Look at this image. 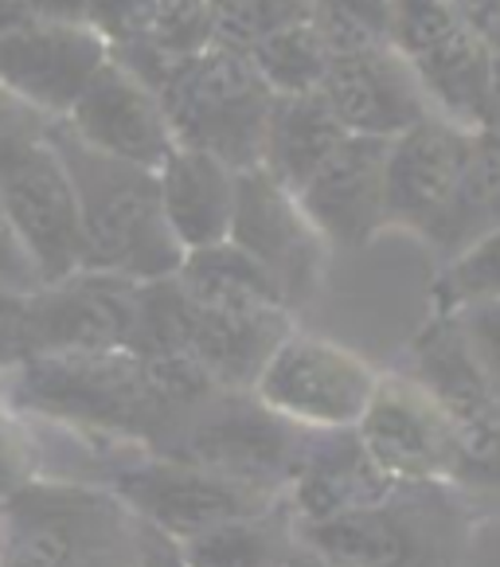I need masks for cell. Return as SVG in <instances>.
<instances>
[{"label":"cell","mask_w":500,"mask_h":567,"mask_svg":"<svg viewBox=\"0 0 500 567\" xmlns=\"http://www.w3.org/2000/svg\"><path fill=\"white\" fill-rule=\"evenodd\" d=\"M173 278L188 298V306L204 309V313H274V309H290L278 293L274 278L231 239L216 243V247L188 250Z\"/></svg>","instance_id":"ffe728a7"},{"label":"cell","mask_w":500,"mask_h":567,"mask_svg":"<svg viewBox=\"0 0 500 567\" xmlns=\"http://www.w3.org/2000/svg\"><path fill=\"white\" fill-rule=\"evenodd\" d=\"M28 17H35L32 0H0V32L20 24V20H28Z\"/></svg>","instance_id":"8d00e7d4"},{"label":"cell","mask_w":500,"mask_h":567,"mask_svg":"<svg viewBox=\"0 0 500 567\" xmlns=\"http://www.w3.org/2000/svg\"><path fill=\"white\" fill-rule=\"evenodd\" d=\"M110 489L129 509V517L145 520L173 540L200 536L223 520L247 517V513H259L282 501V493L235 482V477L200 466V462L149 451L125 462L110 477Z\"/></svg>","instance_id":"8992f818"},{"label":"cell","mask_w":500,"mask_h":567,"mask_svg":"<svg viewBox=\"0 0 500 567\" xmlns=\"http://www.w3.org/2000/svg\"><path fill=\"white\" fill-rule=\"evenodd\" d=\"M352 431L392 482L454 485V474H458L454 426L442 403L410 372H379V384Z\"/></svg>","instance_id":"9c48e42d"},{"label":"cell","mask_w":500,"mask_h":567,"mask_svg":"<svg viewBox=\"0 0 500 567\" xmlns=\"http://www.w3.org/2000/svg\"><path fill=\"white\" fill-rule=\"evenodd\" d=\"M157 94L180 145L216 153L239 173L262 161V134L274 94L254 75L247 55L208 43L180 59Z\"/></svg>","instance_id":"3957f363"},{"label":"cell","mask_w":500,"mask_h":567,"mask_svg":"<svg viewBox=\"0 0 500 567\" xmlns=\"http://www.w3.org/2000/svg\"><path fill=\"white\" fill-rule=\"evenodd\" d=\"M51 142L67 161L83 219V270L157 282L173 278L184 250L160 216L153 168L125 165L79 145L63 125L51 122Z\"/></svg>","instance_id":"7a4b0ae2"},{"label":"cell","mask_w":500,"mask_h":567,"mask_svg":"<svg viewBox=\"0 0 500 567\" xmlns=\"http://www.w3.org/2000/svg\"><path fill=\"white\" fill-rule=\"evenodd\" d=\"M313 24L329 51H364L392 43V0H313Z\"/></svg>","instance_id":"4316f807"},{"label":"cell","mask_w":500,"mask_h":567,"mask_svg":"<svg viewBox=\"0 0 500 567\" xmlns=\"http://www.w3.org/2000/svg\"><path fill=\"white\" fill-rule=\"evenodd\" d=\"M4 544H9V525H4V513H0V564H4Z\"/></svg>","instance_id":"ab89813d"},{"label":"cell","mask_w":500,"mask_h":567,"mask_svg":"<svg viewBox=\"0 0 500 567\" xmlns=\"http://www.w3.org/2000/svg\"><path fill=\"white\" fill-rule=\"evenodd\" d=\"M32 477V458H28V439L20 411L9 403L4 388H0V501L9 497L12 489Z\"/></svg>","instance_id":"f546056e"},{"label":"cell","mask_w":500,"mask_h":567,"mask_svg":"<svg viewBox=\"0 0 500 567\" xmlns=\"http://www.w3.org/2000/svg\"><path fill=\"white\" fill-rule=\"evenodd\" d=\"M305 439L309 431L278 419L250 392H219L157 454H176V458L219 470L235 482L285 493Z\"/></svg>","instance_id":"52a82bcc"},{"label":"cell","mask_w":500,"mask_h":567,"mask_svg":"<svg viewBox=\"0 0 500 567\" xmlns=\"http://www.w3.org/2000/svg\"><path fill=\"white\" fill-rule=\"evenodd\" d=\"M55 125H63L86 150L142 168H157L176 145L160 94L114 55L94 71Z\"/></svg>","instance_id":"5bb4252c"},{"label":"cell","mask_w":500,"mask_h":567,"mask_svg":"<svg viewBox=\"0 0 500 567\" xmlns=\"http://www.w3.org/2000/svg\"><path fill=\"white\" fill-rule=\"evenodd\" d=\"M153 12L157 0H86L83 20L106 40L110 51H117L149 35Z\"/></svg>","instance_id":"f1b7e54d"},{"label":"cell","mask_w":500,"mask_h":567,"mask_svg":"<svg viewBox=\"0 0 500 567\" xmlns=\"http://www.w3.org/2000/svg\"><path fill=\"white\" fill-rule=\"evenodd\" d=\"M454 4H458L461 17H466L485 40L500 28V0H454Z\"/></svg>","instance_id":"d590c367"},{"label":"cell","mask_w":500,"mask_h":567,"mask_svg":"<svg viewBox=\"0 0 500 567\" xmlns=\"http://www.w3.org/2000/svg\"><path fill=\"white\" fill-rule=\"evenodd\" d=\"M500 224V130H473L466 168L458 176L454 200L446 208V219L434 235V250L454 255L466 247L473 235Z\"/></svg>","instance_id":"603a6c76"},{"label":"cell","mask_w":500,"mask_h":567,"mask_svg":"<svg viewBox=\"0 0 500 567\" xmlns=\"http://www.w3.org/2000/svg\"><path fill=\"white\" fill-rule=\"evenodd\" d=\"M492 130H500V63H497V106H492Z\"/></svg>","instance_id":"f35d334b"},{"label":"cell","mask_w":500,"mask_h":567,"mask_svg":"<svg viewBox=\"0 0 500 567\" xmlns=\"http://www.w3.org/2000/svg\"><path fill=\"white\" fill-rule=\"evenodd\" d=\"M75 567H134V525L125 528L122 536L91 548Z\"/></svg>","instance_id":"e575fe53"},{"label":"cell","mask_w":500,"mask_h":567,"mask_svg":"<svg viewBox=\"0 0 500 567\" xmlns=\"http://www.w3.org/2000/svg\"><path fill=\"white\" fill-rule=\"evenodd\" d=\"M313 17V0H211V43L247 55L267 35Z\"/></svg>","instance_id":"484cf974"},{"label":"cell","mask_w":500,"mask_h":567,"mask_svg":"<svg viewBox=\"0 0 500 567\" xmlns=\"http://www.w3.org/2000/svg\"><path fill=\"white\" fill-rule=\"evenodd\" d=\"M227 239L247 250L270 278L285 306L298 313L317 298L329 270V243L309 224L293 193L259 165L239 173V193H235V219Z\"/></svg>","instance_id":"ba28073f"},{"label":"cell","mask_w":500,"mask_h":567,"mask_svg":"<svg viewBox=\"0 0 500 567\" xmlns=\"http://www.w3.org/2000/svg\"><path fill=\"white\" fill-rule=\"evenodd\" d=\"M298 525L285 497L259 513L231 517L208 533L180 540L188 567H285L298 556Z\"/></svg>","instance_id":"7402d4cb"},{"label":"cell","mask_w":500,"mask_h":567,"mask_svg":"<svg viewBox=\"0 0 500 567\" xmlns=\"http://www.w3.org/2000/svg\"><path fill=\"white\" fill-rule=\"evenodd\" d=\"M106 59V40L86 20L28 17L0 32V86L59 122Z\"/></svg>","instance_id":"30bf717a"},{"label":"cell","mask_w":500,"mask_h":567,"mask_svg":"<svg viewBox=\"0 0 500 567\" xmlns=\"http://www.w3.org/2000/svg\"><path fill=\"white\" fill-rule=\"evenodd\" d=\"M0 286L12 293H35L43 286L32 267V259H28L24 243H20L17 231H12L4 208H0Z\"/></svg>","instance_id":"1f68e13d"},{"label":"cell","mask_w":500,"mask_h":567,"mask_svg":"<svg viewBox=\"0 0 500 567\" xmlns=\"http://www.w3.org/2000/svg\"><path fill=\"white\" fill-rule=\"evenodd\" d=\"M0 208L17 239L24 243L43 286L83 270V219H79L75 181L51 134L32 157L20 161L0 181Z\"/></svg>","instance_id":"8fae6325"},{"label":"cell","mask_w":500,"mask_h":567,"mask_svg":"<svg viewBox=\"0 0 500 567\" xmlns=\"http://www.w3.org/2000/svg\"><path fill=\"white\" fill-rule=\"evenodd\" d=\"M9 544L0 567H75L98 544L134 525L110 485L28 477L0 501Z\"/></svg>","instance_id":"5b68a950"},{"label":"cell","mask_w":500,"mask_h":567,"mask_svg":"<svg viewBox=\"0 0 500 567\" xmlns=\"http://www.w3.org/2000/svg\"><path fill=\"white\" fill-rule=\"evenodd\" d=\"M188 301V298H184ZM293 329L290 309L274 313H204L188 306L184 352L211 375L219 392H250L254 375Z\"/></svg>","instance_id":"d6986e66"},{"label":"cell","mask_w":500,"mask_h":567,"mask_svg":"<svg viewBox=\"0 0 500 567\" xmlns=\"http://www.w3.org/2000/svg\"><path fill=\"white\" fill-rule=\"evenodd\" d=\"M379 384V368L333 337L293 326L278 341L250 395L301 431H352Z\"/></svg>","instance_id":"277c9868"},{"label":"cell","mask_w":500,"mask_h":567,"mask_svg":"<svg viewBox=\"0 0 500 567\" xmlns=\"http://www.w3.org/2000/svg\"><path fill=\"white\" fill-rule=\"evenodd\" d=\"M285 567H333V564H325V559H317V556H313V551L298 548V556H293Z\"/></svg>","instance_id":"74e56055"},{"label":"cell","mask_w":500,"mask_h":567,"mask_svg":"<svg viewBox=\"0 0 500 567\" xmlns=\"http://www.w3.org/2000/svg\"><path fill=\"white\" fill-rule=\"evenodd\" d=\"M134 567H188L184 564L180 540L157 533L153 525L134 517Z\"/></svg>","instance_id":"836d02e7"},{"label":"cell","mask_w":500,"mask_h":567,"mask_svg":"<svg viewBox=\"0 0 500 567\" xmlns=\"http://www.w3.org/2000/svg\"><path fill=\"white\" fill-rule=\"evenodd\" d=\"M153 176H157L160 216L184 255L216 247L231 235L239 168H231L208 150L176 142L168 157L153 168Z\"/></svg>","instance_id":"ac0fdd59"},{"label":"cell","mask_w":500,"mask_h":567,"mask_svg":"<svg viewBox=\"0 0 500 567\" xmlns=\"http://www.w3.org/2000/svg\"><path fill=\"white\" fill-rule=\"evenodd\" d=\"M28 293L0 286V372L28 357Z\"/></svg>","instance_id":"d6a6232c"},{"label":"cell","mask_w":500,"mask_h":567,"mask_svg":"<svg viewBox=\"0 0 500 567\" xmlns=\"http://www.w3.org/2000/svg\"><path fill=\"white\" fill-rule=\"evenodd\" d=\"M473 130L430 114L403 134L387 137L384 161V227L410 231L434 247L458 176L466 168Z\"/></svg>","instance_id":"7c38bea8"},{"label":"cell","mask_w":500,"mask_h":567,"mask_svg":"<svg viewBox=\"0 0 500 567\" xmlns=\"http://www.w3.org/2000/svg\"><path fill=\"white\" fill-rule=\"evenodd\" d=\"M473 525V501L458 485L395 482L364 509L298 525V540L333 567H461Z\"/></svg>","instance_id":"6da1fadb"},{"label":"cell","mask_w":500,"mask_h":567,"mask_svg":"<svg viewBox=\"0 0 500 567\" xmlns=\"http://www.w3.org/2000/svg\"><path fill=\"white\" fill-rule=\"evenodd\" d=\"M142 282L75 270L28 293V352H114L134 344Z\"/></svg>","instance_id":"4fadbf2b"},{"label":"cell","mask_w":500,"mask_h":567,"mask_svg":"<svg viewBox=\"0 0 500 567\" xmlns=\"http://www.w3.org/2000/svg\"><path fill=\"white\" fill-rule=\"evenodd\" d=\"M454 318L461 321V329H466L477 360H481V368L489 372L492 388L500 392V301L497 306L461 309V313H454Z\"/></svg>","instance_id":"4dcf8cb0"},{"label":"cell","mask_w":500,"mask_h":567,"mask_svg":"<svg viewBox=\"0 0 500 567\" xmlns=\"http://www.w3.org/2000/svg\"><path fill=\"white\" fill-rule=\"evenodd\" d=\"M500 301V224L473 235L466 247L446 255L430 282V313H461Z\"/></svg>","instance_id":"d4e9b609"},{"label":"cell","mask_w":500,"mask_h":567,"mask_svg":"<svg viewBox=\"0 0 500 567\" xmlns=\"http://www.w3.org/2000/svg\"><path fill=\"white\" fill-rule=\"evenodd\" d=\"M392 485L395 482L375 466L356 431H309L282 497L293 513V525H317L364 509L392 493Z\"/></svg>","instance_id":"e0dca14e"},{"label":"cell","mask_w":500,"mask_h":567,"mask_svg":"<svg viewBox=\"0 0 500 567\" xmlns=\"http://www.w3.org/2000/svg\"><path fill=\"white\" fill-rule=\"evenodd\" d=\"M51 134V122L0 86V181L28 161Z\"/></svg>","instance_id":"83f0119b"},{"label":"cell","mask_w":500,"mask_h":567,"mask_svg":"<svg viewBox=\"0 0 500 567\" xmlns=\"http://www.w3.org/2000/svg\"><path fill=\"white\" fill-rule=\"evenodd\" d=\"M348 134L329 102L313 94H274L267 114V134H262V161L259 168L270 173L285 193H298L309 173L333 153V145Z\"/></svg>","instance_id":"44dd1931"},{"label":"cell","mask_w":500,"mask_h":567,"mask_svg":"<svg viewBox=\"0 0 500 567\" xmlns=\"http://www.w3.org/2000/svg\"><path fill=\"white\" fill-rule=\"evenodd\" d=\"M384 161L387 137L344 134L293 193L329 247L360 250L384 231Z\"/></svg>","instance_id":"9a60e30c"},{"label":"cell","mask_w":500,"mask_h":567,"mask_svg":"<svg viewBox=\"0 0 500 567\" xmlns=\"http://www.w3.org/2000/svg\"><path fill=\"white\" fill-rule=\"evenodd\" d=\"M317 94L348 134L367 137H395L434 114L415 68L395 43L333 55Z\"/></svg>","instance_id":"2e32d148"},{"label":"cell","mask_w":500,"mask_h":567,"mask_svg":"<svg viewBox=\"0 0 500 567\" xmlns=\"http://www.w3.org/2000/svg\"><path fill=\"white\" fill-rule=\"evenodd\" d=\"M247 63L267 83L270 94H313L321 91L333 63L325 35L317 32L313 17L267 35L259 48L247 51Z\"/></svg>","instance_id":"cb8c5ba5"}]
</instances>
